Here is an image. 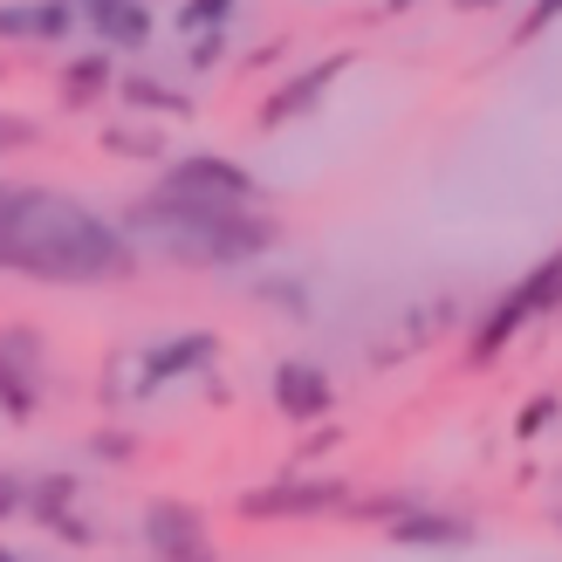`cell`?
<instances>
[{
	"mask_svg": "<svg viewBox=\"0 0 562 562\" xmlns=\"http://www.w3.org/2000/svg\"><path fill=\"white\" fill-rule=\"evenodd\" d=\"M555 14H562V0H542V8H536V27H542V21H555Z\"/></svg>",
	"mask_w": 562,
	"mask_h": 562,
	"instance_id": "2e32d148",
	"label": "cell"
},
{
	"mask_svg": "<svg viewBox=\"0 0 562 562\" xmlns=\"http://www.w3.org/2000/svg\"><path fill=\"white\" fill-rule=\"evenodd\" d=\"M27 137H35V131H27V124H0V151H14V145H27Z\"/></svg>",
	"mask_w": 562,
	"mask_h": 562,
	"instance_id": "5bb4252c",
	"label": "cell"
},
{
	"mask_svg": "<svg viewBox=\"0 0 562 562\" xmlns=\"http://www.w3.org/2000/svg\"><path fill=\"white\" fill-rule=\"evenodd\" d=\"M131 220L165 234V247L186 261H247L274 240V220H255V213L220 206V200H172V192H151Z\"/></svg>",
	"mask_w": 562,
	"mask_h": 562,
	"instance_id": "7a4b0ae2",
	"label": "cell"
},
{
	"mask_svg": "<svg viewBox=\"0 0 562 562\" xmlns=\"http://www.w3.org/2000/svg\"><path fill=\"white\" fill-rule=\"evenodd\" d=\"M90 21L103 27L110 42H145L151 35V14L137 0H90Z\"/></svg>",
	"mask_w": 562,
	"mask_h": 562,
	"instance_id": "ba28073f",
	"label": "cell"
},
{
	"mask_svg": "<svg viewBox=\"0 0 562 562\" xmlns=\"http://www.w3.org/2000/svg\"><path fill=\"white\" fill-rule=\"evenodd\" d=\"M158 192H172V200H220V206H247V200H255V179H247L234 158H186V165H172V172L158 179Z\"/></svg>",
	"mask_w": 562,
	"mask_h": 562,
	"instance_id": "277c9868",
	"label": "cell"
},
{
	"mask_svg": "<svg viewBox=\"0 0 562 562\" xmlns=\"http://www.w3.org/2000/svg\"><path fill=\"white\" fill-rule=\"evenodd\" d=\"M69 494H76V481H69V473H55V481H27V508H35L42 521H55Z\"/></svg>",
	"mask_w": 562,
	"mask_h": 562,
	"instance_id": "8fae6325",
	"label": "cell"
},
{
	"mask_svg": "<svg viewBox=\"0 0 562 562\" xmlns=\"http://www.w3.org/2000/svg\"><path fill=\"white\" fill-rule=\"evenodd\" d=\"M391 536H398V542H426V549H460V542H473V528L446 521V515H405Z\"/></svg>",
	"mask_w": 562,
	"mask_h": 562,
	"instance_id": "9c48e42d",
	"label": "cell"
},
{
	"mask_svg": "<svg viewBox=\"0 0 562 562\" xmlns=\"http://www.w3.org/2000/svg\"><path fill=\"white\" fill-rule=\"evenodd\" d=\"M555 302H562V255H555L549 268H536V274H528L521 289H515V295H508V302H501L494 316L481 323V344H473V357H494V350L508 344V336H515L528 316H542V308H555Z\"/></svg>",
	"mask_w": 562,
	"mask_h": 562,
	"instance_id": "3957f363",
	"label": "cell"
},
{
	"mask_svg": "<svg viewBox=\"0 0 562 562\" xmlns=\"http://www.w3.org/2000/svg\"><path fill=\"white\" fill-rule=\"evenodd\" d=\"M0 562H14V555H8V549H0Z\"/></svg>",
	"mask_w": 562,
	"mask_h": 562,
	"instance_id": "e0dca14e",
	"label": "cell"
},
{
	"mask_svg": "<svg viewBox=\"0 0 562 562\" xmlns=\"http://www.w3.org/2000/svg\"><path fill=\"white\" fill-rule=\"evenodd\" d=\"M0 268L35 274V281H110V274L131 268V247H124L117 227H103L90 206L35 186L27 213L0 234Z\"/></svg>",
	"mask_w": 562,
	"mask_h": 562,
	"instance_id": "6da1fadb",
	"label": "cell"
},
{
	"mask_svg": "<svg viewBox=\"0 0 562 562\" xmlns=\"http://www.w3.org/2000/svg\"><path fill=\"white\" fill-rule=\"evenodd\" d=\"M27 501V481H14V473H0V515H14Z\"/></svg>",
	"mask_w": 562,
	"mask_h": 562,
	"instance_id": "7c38bea8",
	"label": "cell"
},
{
	"mask_svg": "<svg viewBox=\"0 0 562 562\" xmlns=\"http://www.w3.org/2000/svg\"><path fill=\"white\" fill-rule=\"evenodd\" d=\"M145 536L165 562H206V542H200V515L172 508V501H158V508L145 515Z\"/></svg>",
	"mask_w": 562,
	"mask_h": 562,
	"instance_id": "8992f818",
	"label": "cell"
},
{
	"mask_svg": "<svg viewBox=\"0 0 562 562\" xmlns=\"http://www.w3.org/2000/svg\"><path fill=\"white\" fill-rule=\"evenodd\" d=\"M336 487H274V494H255L247 515H295V508H329Z\"/></svg>",
	"mask_w": 562,
	"mask_h": 562,
	"instance_id": "30bf717a",
	"label": "cell"
},
{
	"mask_svg": "<svg viewBox=\"0 0 562 562\" xmlns=\"http://www.w3.org/2000/svg\"><path fill=\"white\" fill-rule=\"evenodd\" d=\"M206 14L220 21V14H227V8H220V0H192V8H186V21H206Z\"/></svg>",
	"mask_w": 562,
	"mask_h": 562,
	"instance_id": "9a60e30c",
	"label": "cell"
},
{
	"mask_svg": "<svg viewBox=\"0 0 562 562\" xmlns=\"http://www.w3.org/2000/svg\"><path fill=\"white\" fill-rule=\"evenodd\" d=\"M213 336L206 329H192V336H179V344H165V350H151L145 357V384H165V378H179V371H200V363H213Z\"/></svg>",
	"mask_w": 562,
	"mask_h": 562,
	"instance_id": "52a82bcc",
	"label": "cell"
},
{
	"mask_svg": "<svg viewBox=\"0 0 562 562\" xmlns=\"http://www.w3.org/2000/svg\"><path fill=\"white\" fill-rule=\"evenodd\" d=\"M549 418H555V398H542V405H528V412H521V432H536V426H549Z\"/></svg>",
	"mask_w": 562,
	"mask_h": 562,
	"instance_id": "4fadbf2b",
	"label": "cell"
},
{
	"mask_svg": "<svg viewBox=\"0 0 562 562\" xmlns=\"http://www.w3.org/2000/svg\"><path fill=\"white\" fill-rule=\"evenodd\" d=\"M274 405L289 412V418H323V412L336 405V391H329V371H316V363L289 357V363L274 371Z\"/></svg>",
	"mask_w": 562,
	"mask_h": 562,
	"instance_id": "5b68a950",
	"label": "cell"
}]
</instances>
